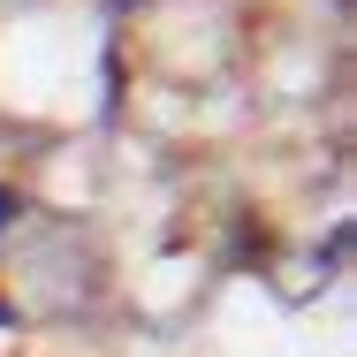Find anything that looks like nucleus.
Here are the masks:
<instances>
[{"label":"nucleus","mask_w":357,"mask_h":357,"mask_svg":"<svg viewBox=\"0 0 357 357\" xmlns=\"http://www.w3.org/2000/svg\"><path fill=\"white\" fill-rule=\"evenodd\" d=\"M8 213H15V206H8V190H0V220H8Z\"/></svg>","instance_id":"1"},{"label":"nucleus","mask_w":357,"mask_h":357,"mask_svg":"<svg viewBox=\"0 0 357 357\" xmlns=\"http://www.w3.org/2000/svg\"><path fill=\"white\" fill-rule=\"evenodd\" d=\"M0 327H8V304H0Z\"/></svg>","instance_id":"2"}]
</instances>
